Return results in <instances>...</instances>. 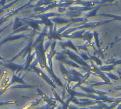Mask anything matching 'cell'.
Segmentation results:
<instances>
[]
</instances>
